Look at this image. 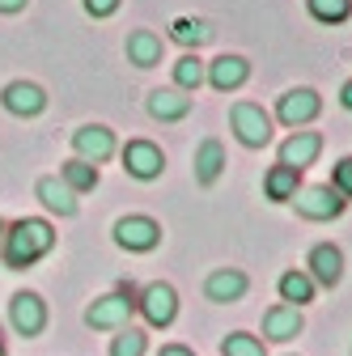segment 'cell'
<instances>
[{
  "label": "cell",
  "mask_w": 352,
  "mask_h": 356,
  "mask_svg": "<svg viewBox=\"0 0 352 356\" xmlns=\"http://www.w3.org/2000/svg\"><path fill=\"white\" fill-rule=\"evenodd\" d=\"M51 246H56V229L47 220L42 216H22L5 229V238H0V259H5L9 272H26V267H34L42 254H51Z\"/></svg>",
  "instance_id": "cell-1"
},
{
  "label": "cell",
  "mask_w": 352,
  "mask_h": 356,
  "mask_svg": "<svg viewBox=\"0 0 352 356\" xmlns=\"http://www.w3.org/2000/svg\"><path fill=\"white\" fill-rule=\"evenodd\" d=\"M131 314H136V297H131V289L102 293V297H94L90 309H85V327H94V331H119V327L131 323Z\"/></svg>",
  "instance_id": "cell-2"
},
{
  "label": "cell",
  "mask_w": 352,
  "mask_h": 356,
  "mask_svg": "<svg viewBox=\"0 0 352 356\" xmlns=\"http://www.w3.org/2000/svg\"><path fill=\"white\" fill-rule=\"evenodd\" d=\"M230 123H234V136H238L246 149L272 145V115L263 111V106H255V102H234Z\"/></svg>",
  "instance_id": "cell-3"
},
{
  "label": "cell",
  "mask_w": 352,
  "mask_h": 356,
  "mask_svg": "<svg viewBox=\"0 0 352 356\" xmlns=\"http://www.w3.org/2000/svg\"><path fill=\"white\" fill-rule=\"evenodd\" d=\"M136 309L145 314V323H149V327L166 331L174 318H179V293H174V284H166V280H153V284H145V293H141Z\"/></svg>",
  "instance_id": "cell-4"
},
{
  "label": "cell",
  "mask_w": 352,
  "mask_h": 356,
  "mask_svg": "<svg viewBox=\"0 0 352 356\" xmlns=\"http://www.w3.org/2000/svg\"><path fill=\"white\" fill-rule=\"evenodd\" d=\"M9 327L22 335V339H34L42 335V327H47V301H42L38 293L22 289L9 297Z\"/></svg>",
  "instance_id": "cell-5"
},
{
  "label": "cell",
  "mask_w": 352,
  "mask_h": 356,
  "mask_svg": "<svg viewBox=\"0 0 352 356\" xmlns=\"http://www.w3.org/2000/svg\"><path fill=\"white\" fill-rule=\"evenodd\" d=\"M293 204H297V212H301L305 220H335V216H344V208H348V200H344L331 183L301 187V191L293 195Z\"/></svg>",
  "instance_id": "cell-6"
},
{
  "label": "cell",
  "mask_w": 352,
  "mask_h": 356,
  "mask_svg": "<svg viewBox=\"0 0 352 356\" xmlns=\"http://www.w3.org/2000/svg\"><path fill=\"white\" fill-rule=\"evenodd\" d=\"M72 153L81 161H90V165H102L106 157L119 153V140H115V131L106 123H85L72 131Z\"/></svg>",
  "instance_id": "cell-7"
},
{
  "label": "cell",
  "mask_w": 352,
  "mask_h": 356,
  "mask_svg": "<svg viewBox=\"0 0 352 356\" xmlns=\"http://www.w3.org/2000/svg\"><path fill=\"white\" fill-rule=\"evenodd\" d=\"M115 242L131 254H149L161 246V225L153 216H119L115 220Z\"/></svg>",
  "instance_id": "cell-8"
},
{
  "label": "cell",
  "mask_w": 352,
  "mask_h": 356,
  "mask_svg": "<svg viewBox=\"0 0 352 356\" xmlns=\"http://www.w3.org/2000/svg\"><path fill=\"white\" fill-rule=\"evenodd\" d=\"M319 111H323V98L314 94V89H305V85L280 94V102H276V119H280L285 127H305V123H314Z\"/></svg>",
  "instance_id": "cell-9"
},
{
  "label": "cell",
  "mask_w": 352,
  "mask_h": 356,
  "mask_svg": "<svg viewBox=\"0 0 352 356\" xmlns=\"http://www.w3.org/2000/svg\"><path fill=\"white\" fill-rule=\"evenodd\" d=\"M0 102H5V111L17 115V119H34V115L47 111V89L34 85V81H9L0 89Z\"/></svg>",
  "instance_id": "cell-10"
},
{
  "label": "cell",
  "mask_w": 352,
  "mask_h": 356,
  "mask_svg": "<svg viewBox=\"0 0 352 356\" xmlns=\"http://www.w3.org/2000/svg\"><path fill=\"white\" fill-rule=\"evenodd\" d=\"M123 170L131 178H141V183H153V178H161L166 170V157L153 140H127L123 145Z\"/></svg>",
  "instance_id": "cell-11"
},
{
  "label": "cell",
  "mask_w": 352,
  "mask_h": 356,
  "mask_svg": "<svg viewBox=\"0 0 352 356\" xmlns=\"http://www.w3.org/2000/svg\"><path fill=\"white\" fill-rule=\"evenodd\" d=\"M250 76V64L242 56H216L208 68H204V81L216 89V94H234V89H242Z\"/></svg>",
  "instance_id": "cell-12"
},
{
  "label": "cell",
  "mask_w": 352,
  "mask_h": 356,
  "mask_svg": "<svg viewBox=\"0 0 352 356\" xmlns=\"http://www.w3.org/2000/svg\"><path fill=\"white\" fill-rule=\"evenodd\" d=\"M305 267H310L305 276H310L314 284L335 289V284L344 280V250H339V246H331V242H319V246L310 250V263H305Z\"/></svg>",
  "instance_id": "cell-13"
},
{
  "label": "cell",
  "mask_w": 352,
  "mask_h": 356,
  "mask_svg": "<svg viewBox=\"0 0 352 356\" xmlns=\"http://www.w3.org/2000/svg\"><path fill=\"white\" fill-rule=\"evenodd\" d=\"M250 289L246 272H238V267H216V272L204 280V297L216 301V305H230V301H242Z\"/></svg>",
  "instance_id": "cell-14"
},
{
  "label": "cell",
  "mask_w": 352,
  "mask_h": 356,
  "mask_svg": "<svg viewBox=\"0 0 352 356\" xmlns=\"http://www.w3.org/2000/svg\"><path fill=\"white\" fill-rule=\"evenodd\" d=\"M34 195H38V204L42 208H47L51 216H77V195L64 187V178L60 174H42L38 178V183H34Z\"/></svg>",
  "instance_id": "cell-15"
},
{
  "label": "cell",
  "mask_w": 352,
  "mask_h": 356,
  "mask_svg": "<svg viewBox=\"0 0 352 356\" xmlns=\"http://www.w3.org/2000/svg\"><path fill=\"white\" fill-rule=\"evenodd\" d=\"M145 111L157 123H179V119L191 115V98L183 94V89H153V94L145 98Z\"/></svg>",
  "instance_id": "cell-16"
},
{
  "label": "cell",
  "mask_w": 352,
  "mask_h": 356,
  "mask_svg": "<svg viewBox=\"0 0 352 356\" xmlns=\"http://www.w3.org/2000/svg\"><path fill=\"white\" fill-rule=\"evenodd\" d=\"M319 153H323V136H319V131H293V136L280 145V165L305 170V165H314Z\"/></svg>",
  "instance_id": "cell-17"
},
{
  "label": "cell",
  "mask_w": 352,
  "mask_h": 356,
  "mask_svg": "<svg viewBox=\"0 0 352 356\" xmlns=\"http://www.w3.org/2000/svg\"><path fill=\"white\" fill-rule=\"evenodd\" d=\"M305 331V318H301V309L297 305H272L268 314H263V335L276 339V343H289Z\"/></svg>",
  "instance_id": "cell-18"
},
{
  "label": "cell",
  "mask_w": 352,
  "mask_h": 356,
  "mask_svg": "<svg viewBox=\"0 0 352 356\" xmlns=\"http://www.w3.org/2000/svg\"><path fill=\"white\" fill-rule=\"evenodd\" d=\"M123 51H127V64H136V68H157L161 64V38L153 30H131L127 42H123Z\"/></svg>",
  "instance_id": "cell-19"
},
{
  "label": "cell",
  "mask_w": 352,
  "mask_h": 356,
  "mask_svg": "<svg viewBox=\"0 0 352 356\" xmlns=\"http://www.w3.org/2000/svg\"><path fill=\"white\" fill-rule=\"evenodd\" d=\"M195 183L200 187H212L216 178H221V170H225V149H221V140H200V149H195Z\"/></svg>",
  "instance_id": "cell-20"
},
{
  "label": "cell",
  "mask_w": 352,
  "mask_h": 356,
  "mask_svg": "<svg viewBox=\"0 0 352 356\" xmlns=\"http://www.w3.org/2000/svg\"><path fill=\"white\" fill-rule=\"evenodd\" d=\"M263 191H268V200L272 204H289L297 191H301V170H289V165H272L268 170V178H263Z\"/></svg>",
  "instance_id": "cell-21"
},
{
  "label": "cell",
  "mask_w": 352,
  "mask_h": 356,
  "mask_svg": "<svg viewBox=\"0 0 352 356\" xmlns=\"http://www.w3.org/2000/svg\"><path fill=\"white\" fill-rule=\"evenodd\" d=\"M60 178H64V187H68L72 195H85V191H94V187H98V165L72 157V161L60 165Z\"/></svg>",
  "instance_id": "cell-22"
},
{
  "label": "cell",
  "mask_w": 352,
  "mask_h": 356,
  "mask_svg": "<svg viewBox=\"0 0 352 356\" xmlns=\"http://www.w3.org/2000/svg\"><path fill=\"white\" fill-rule=\"evenodd\" d=\"M170 38H174V42H183L187 51H191V47L200 51L204 42H212V26H208V22H200V17H179V22L170 26Z\"/></svg>",
  "instance_id": "cell-23"
},
{
  "label": "cell",
  "mask_w": 352,
  "mask_h": 356,
  "mask_svg": "<svg viewBox=\"0 0 352 356\" xmlns=\"http://www.w3.org/2000/svg\"><path fill=\"white\" fill-rule=\"evenodd\" d=\"M204 60L195 56V51H187V56H179V64H174V89H183V94H195V89L204 85Z\"/></svg>",
  "instance_id": "cell-24"
},
{
  "label": "cell",
  "mask_w": 352,
  "mask_h": 356,
  "mask_svg": "<svg viewBox=\"0 0 352 356\" xmlns=\"http://www.w3.org/2000/svg\"><path fill=\"white\" fill-rule=\"evenodd\" d=\"M280 297H285V305H297V309H301L305 301H314V280L293 267V272L280 276Z\"/></svg>",
  "instance_id": "cell-25"
},
{
  "label": "cell",
  "mask_w": 352,
  "mask_h": 356,
  "mask_svg": "<svg viewBox=\"0 0 352 356\" xmlns=\"http://www.w3.org/2000/svg\"><path fill=\"white\" fill-rule=\"evenodd\" d=\"M305 9L323 26H339V22L352 17V0H305Z\"/></svg>",
  "instance_id": "cell-26"
},
{
  "label": "cell",
  "mask_w": 352,
  "mask_h": 356,
  "mask_svg": "<svg viewBox=\"0 0 352 356\" xmlns=\"http://www.w3.org/2000/svg\"><path fill=\"white\" fill-rule=\"evenodd\" d=\"M149 352V335L141 331V327H119V335H115V343H111V356H145Z\"/></svg>",
  "instance_id": "cell-27"
},
{
  "label": "cell",
  "mask_w": 352,
  "mask_h": 356,
  "mask_svg": "<svg viewBox=\"0 0 352 356\" xmlns=\"http://www.w3.org/2000/svg\"><path fill=\"white\" fill-rule=\"evenodd\" d=\"M221 356H268V352H263V339H259V335L234 331V335L221 339Z\"/></svg>",
  "instance_id": "cell-28"
},
{
  "label": "cell",
  "mask_w": 352,
  "mask_h": 356,
  "mask_svg": "<svg viewBox=\"0 0 352 356\" xmlns=\"http://www.w3.org/2000/svg\"><path fill=\"white\" fill-rule=\"evenodd\" d=\"M331 187H335L344 200H352V157H339V161H335V170H331Z\"/></svg>",
  "instance_id": "cell-29"
},
{
  "label": "cell",
  "mask_w": 352,
  "mask_h": 356,
  "mask_svg": "<svg viewBox=\"0 0 352 356\" xmlns=\"http://www.w3.org/2000/svg\"><path fill=\"white\" fill-rule=\"evenodd\" d=\"M81 5H85V13H90V17H111L119 9V0H81Z\"/></svg>",
  "instance_id": "cell-30"
},
{
  "label": "cell",
  "mask_w": 352,
  "mask_h": 356,
  "mask_svg": "<svg viewBox=\"0 0 352 356\" xmlns=\"http://www.w3.org/2000/svg\"><path fill=\"white\" fill-rule=\"evenodd\" d=\"M157 356H195V352H191L187 343H166V348H161Z\"/></svg>",
  "instance_id": "cell-31"
},
{
  "label": "cell",
  "mask_w": 352,
  "mask_h": 356,
  "mask_svg": "<svg viewBox=\"0 0 352 356\" xmlns=\"http://www.w3.org/2000/svg\"><path fill=\"white\" fill-rule=\"evenodd\" d=\"M30 0H0V13H22Z\"/></svg>",
  "instance_id": "cell-32"
},
{
  "label": "cell",
  "mask_w": 352,
  "mask_h": 356,
  "mask_svg": "<svg viewBox=\"0 0 352 356\" xmlns=\"http://www.w3.org/2000/svg\"><path fill=\"white\" fill-rule=\"evenodd\" d=\"M339 102H344V111H352V81L339 89Z\"/></svg>",
  "instance_id": "cell-33"
},
{
  "label": "cell",
  "mask_w": 352,
  "mask_h": 356,
  "mask_svg": "<svg viewBox=\"0 0 352 356\" xmlns=\"http://www.w3.org/2000/svg\"><path fill=\"white\" fill-rule=\"evenodd\" d=\"M5 229H9V225H5V216H0V238H5Z\"/></svg>",
  "instance_id": "cell-34"
},
{
  "label": "cell",
  "mask_w": 352,
  "mask_h": 356,
  "mask_svg": "<svg viewBox=\"0 0 352 356\" xmlns=\"http://www.w3.org/2000/svg\"><path fill=\"white\" fill-rule=\"evenodd\" d=\"M0 356H9V352H5V339H0Z\"/></svg>",
  "instance_id": "cell-35"
}]
</instances>
